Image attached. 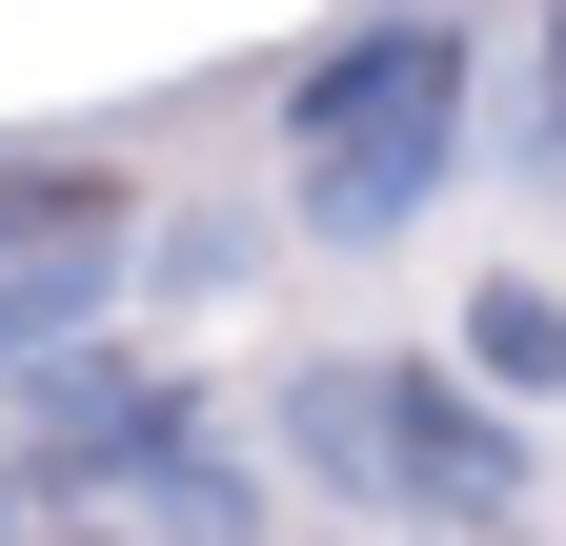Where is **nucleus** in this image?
<instances>
[{
  "label": "nucleus",
  "instance_id": "nucleus-1",
  "mask_svg": "<svg viewBox=\"0 0 566 546\" xmlns=\"http://www.w3.org/2000/svg\"><path fill=\"white\" fill-rule=\"evenodd\" d=\"M283 445L385 526H526V426H506L485 365H304Z\"/></svg>",
  "mask_w": 566,
  "mask_h": 546
},
{
  "label": "nucleus",
  "instance_id": "nucleus-2",
  "mask_svg": "<svg viewBox=\"0 0 566 546\" xmlns=\"http://www.w3.org/2000/svg\"><path fill=\"white\" fill-rule=\"evenodd\" d=\"M304 202H324V243H385L424 182H446V122H465V41L446 21H385V41H344L304 61Z\"/></svg>",
  "mask_w": 566,
  "mask_h": 546
},
{
  "label": "nucleus",
  "instance_id": "nucleus-3",
  "mask_svg": "<svg viewBox=\"0 0 566 546\" xmlns=\"http://www.w3.org/2000/svg\"><path fill=\"white\" fill-rule=\"evenodd\" d=\"M465 365L506 385V405H546V385H566V304H546V284H485V304H465Z\"/></svg>",
  "mask_w": 566,
  "mask_h": 546
},
{
  "label": "nucleus",
  "instance_id": "nucleus-4",
  "mask_svg": "<svg viewBox=\"0 0 566 546\" xmlns=\"http://www.w3.org/2000/svg\"><path fill=\"white\" fill-rule=\"evenodd\" d=\"M546 143H566V21H546Z\"/></svg>",
  "mask_w": 566,
  "mask_h": 546
}]
</instances>
